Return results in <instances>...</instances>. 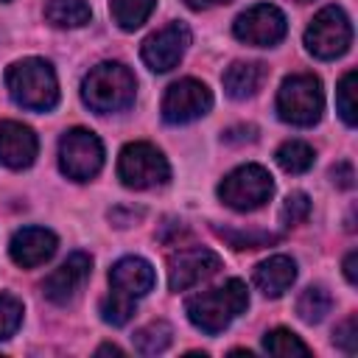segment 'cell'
I'll return each instance as SVG.
<instances>
[{
  "label": "cell",
  "mask_w": 358,
  "mask_h": 358,
  "mask_svg": "<svg viewBox=\"0 0 358 358\" xmlns=\"http://www.w3.org/2000/svg\"><path fill=\"white\" fill-rule=\"evenodd\" d=\"M246 308H249V291H246V282L238 277L227 280L218 288L201 291L185 302L187 319L193 322V327H199L207 336H215L224 327H229V322L241 316Z\"/></svg>",
  "instance_id": "6da1fadb"
},
{
  "label": "cell",
  "mask_w": 358,
  "mask_h": 358,
  "mask_svg": "<svg viewBox=\"0 0 358 358\" xmlns=\"http://www.w3.org/2000/svg\"><path fill=\"white\" fill-rule=\"evenodd\" d=\"M134 95H137L134 73L120 62H101L81 81V98L98 115L129 109L134 103Z\"/></svg>",
  "instance_id": "7a4b0ae2"
},
{
  "label": "cell",
  "mask_w": 358,
  "mask_h": 358,
  "mask_svg": "<svg viewBox=\"0 0 358 358\" xmlns=\"http://www.w3.org/2000/svg\"><path fill=\"white\" fill-rule=\"evenodd\" d=\"M6 87L14 103L31 112H48L59 103V81L50 62L28 56L6 70Z\"/></svg>",
  "instance_id": "3957f363"
},
{
  "label": "cell",
  "mask_w": 358,
  "mask_h": 358,
  "mask_svg": "<svg viewBox=\"0 0 358 358\" xmlns=\"http://www.w3.org/2000/svg\"><path fill=\"white\" fill-rule=\"evenodd\" d=\"M324 92L313 73H294L277 90V115L291 126H313L322 117Z\"/></svg>",
  "instance_id": "277c9868"
},
{
  "label": "cell",
  "mask_w": 358,
  "mask_h": 358,
  "mask_svg": "<svg viewBox=\"0 0 358 358\" xmlns=\"http://www.w3.org/2000/svg\"><path fill=\"white\" fill-rule=\"evenodd\" d=\"M271 193H274L271 173L255 162L229 171L218 185V199L238 213H252V210L263 207L271 199Z\"/></svg>",
  "instance_id": "5b68a950"
},
{
  "label": "cell",
  "mask_w": 358,
  "mask_h": 358,
  "mask_svg": "<svg viewBox=\"0 0 358 358\" xmlns=\"http://www.w3.org/2000/svg\"><path fill=\"white\" fill-rule=\"evenodd\" d=\"M117 176L126 187L148 190L157 185H165L171 179V165L165 154L151 143H129L123 145L117 157Z\"/></svg>",
  "instance_id": "8992f818"
},
{
  "label": "cell",
  "mask_w": 358,
  "mask_h": 358,
  "mask_svg": "<svg viewBox=\"0 0 358 358\" xmlns=\"http://www.w3.org/2000/svg\"><path fill=\"white\" fill-rule=\"evenodd\" d=\"M352 45V25L344 8L324 6L305 31V48L316 59H338Z\"/></svg>",
  "instance_id": "52a82bcc"
},
{
  "label": "cell",
  "mask_w": 358,
  "mask_h": 358,
  "mask_svg": "<svg viewBox=\"0 0 358 358\" xmlns=\"http://www.w3.org/2000/svg\"><path fill=\"white\" fill-rule=\"evenodd\" d=\"M103 165V143L90 129H70L59 140V168L67 179L87 182Z\"/></svg>",
  "instance_id": "ba28073f"
},
{
  "label": "cell",
  "mask_w": 358,
  "mask_h": 358,
  "mask_svg": "<svg viewBox=\"0 0 358 358\" xmlns=\"http://www.w3.org/2000/svg\"><path fill=\"white\" fill-rule=\"evenodd\" d=\"M213 106V92L199 78H179L165 90L162 98V120L171 126L190 123L201 115H207Z\"/></svg>",
  "instance_id": "9c48e42d"
},
{
  "label": "cell",
  "mask_w": 358,
  "mask_h": 358,
  "mask_svg": "<svg viewBox=\"0 0 358 358\" xmlns=\"http://www.w3.org/2000/svg\"><path fill=\"white\" fill-rule=\"evenodd\" d=\"M288 31L285 14L277 6L268 3H257L252 8H246L243 14H238V20L232 22V34L255 48H271L277 45Z\"/></svg>",
  "instance_id": "30bf717a"
},
{
  "label": "cell",
  "mask_w": 358,
  "mask_h": 358,
  "mask_svg": "<svg viewBox=\"0 0 358 358\" xmlns=\"http://www.w3.org/2000/svg\"><path fill=\"white\" fill-rule=\"evenodd\" d=\"M187 45H190V28L185 22H168L165 28L143 39L140 56L154 73H168L179 64Z\"/></svg>",
  "instance_id": "8fae6325"
},
{
  "label": "cell",
  "mask_w": 358,
  "mask_h": 358,
  "mask_svg": "<svg viewBox=\"0 0 358 358\" xmlns=\"http://www.w3.org/2000/svg\"><path fill=\"white\" fill-rule=\"evenodd\" d=\"M221 268V257L210 249H182L176 255H171L168 260V288L171 291H187L193 285H199L201 280L213 277Z\"/></svg>",
  "instance_id": "7c38bea8"
},
{
  "label": "cell",
  "mask_w": 358,
  "mask_h": 358,
  "mask_svg": "<svg viewBox=\"0 0 358 358\" xmlns=\"http://www.w3.org/2000/svg\"><path fill=\"white\" fill-rule=\"evenodd\" d=\"M90 274H92V257H90L87 252H73L59 268H53V271L45 277L42 294H45L50 302L64 305V302H70V299L84 288V282L90 280Z\"/></svg>",
  "instance_id": "4fadbf2b"
},
{
  "label": "cell",
  "mask_w": 358,
  "mask_h": 358,
  "mask_svg": "<svg viewBox=\"0 0 358 358\" xmlns=\"http://www.w3.org/2000/svg\"><path fill=\"white\" fill-rule=\"evenodd\" d=\"M56 235L45 227H22L14 232L11 243H8V255L17 266L22 268H36L42 263H48L56 255Z\"/></svg>",
  "instance_id": "5bb4252c"
},
{
  "label": "cell",
  "mask_w": 358,
  "mask_h": 358,
  "mask_svg": "<svg viewBox=\"0 0 358 358\" xmlns=\"http://www.w3.org/2000/svg\"><path fill=\"white\" fill-rule=\"evenodd\" d=\"M154 282H157V274H154V268H151V263L148 260H143V257H120L112 268H109V285H112V291L115 294H120V296H126V299H140V296H145L151 288H154Z\"/></svg>",
  "instance_id": "9a60e30c"
},
{
  "label": "cell",
  "mask_w": 358,
  "mask_h": 358,
  "mask_svg": "<svg viewBox=\"0 0 358 358\" xmlns=\"http://www.w3.org/2000/svg\"><path fill=\"white\" fill-rule=\"evenodd\" d=\"M39 140L31 126L17 123V120H3L0 123V162L22 171L36 159Z\"/></svg>",
  "instance_id": "2e32d148"
},
{
  "label": "cell",
  "mask_w": 358,
  "mask_h": 358,
  "mask_svg": "<svg viewBox=\"0 0 358 358\" xmlns=\"http://www.w3.org/2000/svg\"><path fill=\"white\" fill-rule=\"evenodd\" d=\"M294 280H296V263L288 255H271L255 268V285L271 299L282 296L294 285Z\"/></svg>",
  "instance_id": "e0dca14e"
},
{
  "label": "cell",
  "mask_w": 358,
  "mask_h": 358,
  "mask_svg": "<svg viewBox=\"0 0 358 358\" xmlns=\"http://www.w3.org/2000/svg\"><path fill=\"white\" fill-rule=\"evenodd\" d=\"M266 76H268V67L263 62H232L224 70L221 81H224V90L229 98L243 101V98H252L263 87Z\"/></svg>",
  "instance_id": "ac0fdd59"
},
{
  "label": "cell",
  "mask_w": 358,
  "mask_h": 358,
  "mask_svg": "<svg viewBox=\"0 0 358 358\" xmlns=\"http://www.w3.org/2000/svg\"><path fill=\"white\" fill-rule=\"evenodd\" d=\"M92 17V8L87 0H48L45 20L56 28H81Z\"/></svg>",
  "instance_id": "d6986e66"
},
{
  "label": "cell",
  "mask_w": 358,
  "mask_h": 358,
  "mask_svg": "<svg viewBox=\"0 0 358 358\" xmlns=\"http://www.w3.org/2000/svg\"><path fill=\"white\" fill-rule=\"evenodd\" d=\"M154 6H157V0H109L112 20H115L123 31L140 28V25L151 17Z\"/></svg>",
  "instance_id": "ffe728a7"
},
{
  "label": "cell",
  "mask_w": 358,
  "mask_h": 358,
  "mask_svg": "<svg viewBox=\"0 0 358 358\" xmlns=\"http://www.w3.org/2000/svg\"><path fill=\"white\" fill-rule=\"evenodd\" d=\"M330 308H333V296H330L327 288H322V285H308V288L299 294V299H296V313H299V319L308 322V324L322 322V319L330 313Z\"/></svg>",
  "instance_id": "44dd1931"
},
{
  "label": "cell",
  "mask_w": 358,
  "mask_h": 358,
  "mask_svg": "<svg viewBox=\"0 0 358 358\" xmlns=\"http://www.w3.org/2000/svg\"><path fill=\"white\" fill-rule=\"evenodd\" d=\"M277 165L285 171V173H305L313 159H316V151L305 143V140H285L280 148H277Z\"/></svg>",
  "instance_id": "7402d4cb"
},
{
  "label": "cell",
  "mask_w": 358,
  "mask_h": 358,
  "mask_svg": "<svg viewBox=\"0 0 358 358\" xmlns=\"http://www.w3.org/2000/svg\"><path fill=\"white\" fill-rule=\"evenodd\" d=\"M171 338H173V330H171V324H168V322H162V319L148 322L145 327L134 330V336H131V341H134L137 352H143V355H157V352L168 350Z\"/></svg>",
  "instance_id": "603a6c76"
},
{
  "label": "cell",
  "mask_w": 358,
  "mask_h": 358,
  "mask_svg": "<svg viewBox=\"0 0 358 358\" xmlns=\"http://www.w3.org/2000/svg\"><path fill=\"white\" fill-rule=\"evenodd\" d=\"M263 350L268 355H280V358H294V355H310V347L288 327H274L263 336Z\"/></svg>",
  "instance_id": "cb8c5ba5"
},
{
  "label": "cell",
  "mask_w": 358,
  "mask_h": 358,
  "mask_svg": "<svg viewBox=\"0 0 358 358\" xmlns=\"http://www.w3.org/2000/svg\"><path fill=\"white\" fill-rule=\"evenodd\" d=\"M355 84H358V73L350 70V73H344V78L338 81V90H336V109H338V115L347 126H355V120H358Z\"/></svg>",
  "instance_id": "d4e9b609"
},
{
  "label": "cell",
  "mask_w": 358,
  "mask_h": 358,
  "mask_svg": "<svg viewBox=\"0 0 358 358\" xmlns=\"http://www.w3.org/2000/svg\"><path fill=\"white\" fill-rule=\"evenodd\" d=\"M215 232L224 238V241H229V246H235V249H260V246H268V243H274L277 241V235H271V232H257V229H221V227H215Z\"/></svg>",
  "instance_id": "484cf974"
},
{
  "label": "cell",
  "mask_w": 358,
  "mask_h": 358,
  "mask_svg": "<svg viewBox=\"0 0 358 358\" xmlns=\"http://www.w3.org/2000/svg\"><path fill=\"white\" fill-rule=\"evenodd\" d=\"M101 316H103V322L120 327L134 316V299H126V296L109 291V296L101 299Z\"/></svg>",
  "instance_id": "4316f807"
},
{
  "label": "cell",
  "mask_w": 358,
  "mask_h": 358,
  "mask_svg": "<svg viewBox=\"0 0 358 358\" xmlns=\"http://www.w3.org/2000/svg\"><path fill=\"white\" fill-rule=\"evenodd\" d=\"M308 215H310V199H308V193H302V190L288 193V199L282 201V210H280V221L285 227H296Z\"/></svg>",
  "instance_id": "83f0119b"
},
{
  "label": "cell",
  "mask_w": 358,
  "mask_h": 358,
  "mask_svg": "<svg viewBox=\"0 0 358 358\" xmlns=\"http://www.w3.org/2000/svg\"><path fill=\"white\" fill-rule=\"evenodd\" d=\"M22 322V302L11 294H0V341L14 336Z\"/></svg>",
  "instance_id": "f1b7e54d"
},
{
  "label": "cell",
  "mask_w": 358,
  "mask_h": 358,
  "mask_svg": "<svg viewBox=\"0 0 358 358\" xmlns=\"http://www.w3.org/2000/svg\"><path fill=\"white\" fill-rule=\"evenodd\" d=\"M333 344L341 347L344 352H355L358 350V319L355 316H347L336 330H333Z\"/></svg>",
  "instance_id": "f546056e"
},
{
  "label": "cell",
  "mask_w": 358,
  "mask_h": 358,
  "mask_svg": "<svg viewBox=\"0 0 358 358\" xmlns=\"http://www.w3.org/2000/svg\"><path fill=\"white\" fill-rule=\"evenodd\" d=\"M330 176H333V185L336 187H341V190H350L352 185H355V168H352V162H336L333 168H330Z\"/></svg>",
  "instance_id": "4dcf8cb0"
},
{
  "label": "cell",
  "mask_w": 358,
  "mask_h": 358,
  "mask_svg": "<svg viewBox=\"0 0 358 358\" xmlns=\"http://www.w3.org/2000/svg\"><path fill=\"white\" fill-rule=\"evenodd\" d=\"M224 140L227 143H252V140H257V129L255 126H232V129H227L224 131Z\"/></svg>",
  "instance_id": "1f68e13d"
},
{
  "label": "cell",
  "mask_w": 358,
  "mask_h": 358,
  "mask_svg": "<svg viewBox=\"0 0 358 358\" xmlns=\"http://www.w3.org/2000/svg\"><path fill=\"white\" fill-rule=\"evenodd\" d=\"M355 260H358V255H355V252H350V255L344 257V277H347V282H350V285H355V282H358V274H355Z\"/></svg>",
  "instance_id": "d6a6232c"
},
{
  "label": "cell",
  "mask_w": 358,
  "mask_h": 358,
  "mask_svg": "<svg viewBox=\"0 0 358 358\" xmlns=\"http://www.w3.org/2000/svg\"><path fill=\"white\" fill-rule=\"evenodd\" d=\"M182 3L193 11H201V8H213V6H221V3H229V0H182Z\"/></svg>",
  "instance_id": "836d02e7"
},
{
  "label": "cell",
  "mask_w": 358,
  "mask_h": 358,
  "mask_svg": "<svg viewBox=\"0 0 358 358\" xmlns=\"http://www.w3.org/2000/svg\"><path fill=\"white\" fill-rule=\"evenodd\" d=\"M106 352H112V355H123L120 347H115V344H101V347H98V355H106Z\"/></svg>",
  "instance_id": "e575fe53"
},
{
  "label": "cell",
  "mask_w": 358,
  "mask_h": 358,
  "mask_svg": "<svg viewBox=\"0 0 358 358\" xmlns=\"http://www.w3.org/2000/svg\"><path fill=\"white\" fill-rule=\"evenodd\" d=\"M296 3H308V0H296Z\"/></svg>",
  "instance_id": "d590c367"
},
{
  "label": "cell",
  "mask_w": 358,
  "mask_h": 358,
  "mask_svg": "<svg viewBox=\"0 0 358 358\" xmlns=\"http://www.w3.org/2000/svg\"><path fill=\"white\" fill-rule=\"evenodd\" d=\"M3 3H8V0H3Z\"/></svg>",
  "instance_id": "8d00e7d4"
}]
</instances>
